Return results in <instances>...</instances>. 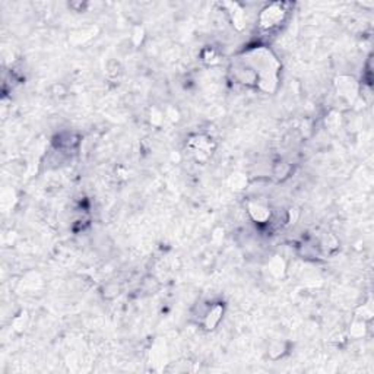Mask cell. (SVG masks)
<instances>
[{
  "label": "cell",
  "instance_id": "3957f363",
  "mask_svg": "<svg viewBox=\"0 0 374 374\" xmlns=\"http://www.w3.org/2000/svg\"><path fill=\"white\" fill-rule=\"evenodd\" d=\"M221 316H222V307L221 305H213L208 311V314H206V319H205L206 327L208 329H213L218 325V322L221 320Z\"/></svg>",
  "mask_w": 374,
  "mask_h": 374
},
{
  "label": "cell",
  "instance_id": "6da1fadb",
  "mask_svg": "<svg viewBox=\"0 0 374 374\" xmlns=\"http://www.w3.org/2000/svg\"><path fill=\"white\" fill-rule=\"evenodd\" d=\"M283 6L285 4H282V3H272L266 9L262 10L259 22L263 29H274L283 22V19L286 16V10Z\"/></svg>",
  "mask_w": 374,
  "mask_h": 374
},
{
  "label": "cell",
  "instance_id": "7a4b0ae2",
  "mask_svg": "<svg viewBox=\"0 0 374 374\" xmlns=\"http://www.w3.org/2000/svg\"><path fill=\"white\" fill-rule=\"evenodd\" d=\"M249 212H250L252 218L257 222H266L271 218V210L262 205H250Z\"/></svg>",
  "mask_w": 374,
  "mask_h": 374
}]
</instances>
